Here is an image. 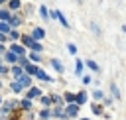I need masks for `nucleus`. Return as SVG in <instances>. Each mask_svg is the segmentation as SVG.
<instances>
[{
	"label": "nucleus",
	"instance_id": "f257e3e1",
	"mask_svg": "<svg viewBox=\"0 0 126 120\" xmlns=\"http://www.w3.org/2000/svg\"><path fill=\"white\" fill-rule=\"evenodd\" d=\"M77 110H79V104H69V106H67V114H69V116H75Z\"/></svg>",
	"mask_w": 126,
	"mask_h": 120
},
{
	"label": "nucleus",
	"instance_id": "f03ea898",
	"mask_svg": "<svg viewBox=\"0 0 126 120\" xmlns=\"http://www.w3.org/2000/svg\"><path fill=\"white\" fill-rule=\"evenodd\" d=\"M75 100H77V102H79V104H83V102H85V100H87V94H85V92H79V94H77V96H75Z\"/></svg>",
	"mask_w": 126,
	"mask_h": 120
},
{
	"label": "nucleus",
	"instance_id": "7ed1b4c3",
	"mask_svg": "<svg viewBox=\"0 0 126 120\" xmlns=\"http://www.w3.org/2000/svg\"><path fill=\"white\" fill-rule=\"evenodd\" d=\"M35 75H37V77H39L41 81H49V77H47V75H45L43 71H39V69H37V73H35Z\"/></svg>",
	"mask_w": 126,
	"mask_h": 120
},
{
	"label": "nucleus",
	"instance_id": "20e7f679",
	"mask_svg": "<svg viewBox=\"0 0 126 120\" xmlns=\"http://www.w3.org/2000/svg\"><path fill=\"white\" fill-rule=\"evenodd\" d=\"M20 85H22V87H28V85H30V79H28V77H20Z\"/></svg>",
	"mask_w": 126,
	"mask_h": 120
},
{
	"label": "nucleus",
	"instance_id": "39448f33",
	"mask_svg": "<svg viewBox=\"0 0 126 120\" xmlns=\"http://www.w3.org/2000/svg\"><path fill=\"white\" fill-rule=\"evenodd\" d=\"M53 67H55V69H57V71H59V73H61V71H63V65H61V63H59V61H57V59H55V61H53Z\"/></svg>",
	"mask_w": 126,
	"mask_h": 120
},
{
	"label": "nucleus",
	"instance_id": "423d86ee",
	"mask_svg": "<svg viewBox=\"0 0 126 120\" xmlns=\"http://www.w3.org/2000/svg\"><path fill=\"white\" fill-rule=\"evenodd\" d=\"M26 71H28V73H33V75L37 73V69H35L33 65H26Z\"/></svg>",
	"mask_w": 126,
	"mask_h": 120
},
{
	"label": "nucleus",
	"instance_id": "0eeeda50",
	"mask_svg": "<svg viewBox=\"0 0 126 120\" xmlns=\"http://www.w3.org/2000/svg\"><path fill=\"white\" fill-rule=\"evenodd\" d=\"M33 37H39V39H41V37H43V30H35V31H33Z\"/></svg>",
	"mask_w": 126,
	"mask_h": 120
},
{
	"label": "nucleus",
	"instance_id": "6e6552de",
	"mask_svg": "<svg viewBox=\"0 0 126 120\" xmlns=\"http://www.w3.org/2000/svg\"><path fill=\"white\" fill-rule=\"evenodd\" d=\"M12 51H14V53H24V49H22L20 45H12Z\"/></svg>",
	"mask_w": 126,
	"mask_h": 120
},
{
	"label": "nucleus",
	"instance_id": "1a4fd4ad",
	"mask_svg": "<svg viewBox=\"0 0 126 120\" xmlns=\"http://www.w3.org/2000/svg\"><path fill=\"white\" fill-rule=\"evenodd\" d=\"M87 65H89L91 69H94V71H98V65H96L94 61H87Z\"/></svg>",
	"mask_w": 126,
	"mask_h": 120
},
{
	"label": "nucleus",
	"instance_id": "9d476101",
	"mask_svg": "<svg viewBox=\"0 0 126 120\" xmlns=\"http://www.w3.org/2000/svg\"><path fill=\"white\" fill-rule=\"evenodd\" d=\"M75 71H77V75H81V71H83V63L81 61H77V69Z\"/></svg>",
	"mask_w": 126,
	"mask_h": 120
},
{
	"label": "nucleus",
	"instance_id": "9b49d317",
	"mask_svg": "<svg viewBox=\"0 0 126 120\" xmlns=\"http://www.w3.org/2000/svg\"><path fill=\"white\" fill-rule=\"evenodd\" d=\"M112 92H114L116 98H120V92H118V87H116V85H112Z\"/></svg>",
	"mask_w": 126,
	"mask_h": 120
},
{
	"label": "nucleus",
	"instance_id": "f8f14e48",
	"mask_svg": "<svg viewBox=\"0 0 126 120\" xmlns=\"http://www.w3.org/2000/svg\"><path fill=\"white\" fill-rule=\"evenodd\" d=\"M8 30H10V26H8V24H4V22H2V24H0V31H8Z\"/></svg>",
	"mask_w": 126,
	"mask_h": 120
},
{
	"label": "nucleus",
	"instance_id": "ddd939ff",
	"mask_svg": "<svg viewBox=\"0 0 126 120\" xmlns=\"http://www.w3.org/2000/svg\"><path fill=\"white\" fill-rule=\"evenodd\" d=\"M18 6H20V0H12L10 2V8H18Z\"/></svg>",
	"mask_w": 126,
	"mask_h": 120
},
{
	"label": "nucleus",
	"instance_id": "4468645a",
	"mask_svg": "<svg viewBox=\"0 0 126 120\" xmlns=\"http://www.w3.org/2000/svg\"><path fill=\"white\" fill-rule=\"evenodd\" d=\"M30 96H39V90H37V89H32V90H30Z\"/></svg>",
	"mask_w": 126,
	"mask_h": 120
},
{
	"label": "nucleus",
	"instance_id": "2eb2a0df",
	"mask_svg": "<svg viewBox=\"0 0 126 120\" xmlns=\"http://www.w3.org/2000/svg\"><path fill=\"white\" fill-rule=\"evenodd\" d=\"M39 12H41V16H43V18H47V10H45V6H41V8H39Z\"/></svg>",
	"mask_w": 126,
	"mask_h": 120
},
{
	"label": "nucleus",
	"instance_id": "dca6fc26",
	"mask_svg": "<svg viewBox=\"0 0 126 120\" xmlns=\"http://www.w3.org/2000/svg\"><path fill=\"white\" fill-rule=\"evenodd\" d=\"M0 18H2V20H8L10 14H8V12H0Z\"/></svg>",
	"mask_w": 126,
	"mask_h": 120
},
{
	"label": "nucleus",
	"instance_id": "f3484780",
	"mask_svg": "<svg viewBox=\"0 0 126 120\" xmlns=\"http://www.w3.org/2000/svg\"><path fill=\"white\" fill-rule=\"evenodd\" d=\"M6 57H8V61H16V55H14V53H8Z\"/></svg>",
	"mask_w": 126,
	"mask_h": 120
},
{
	"label": "nucleus",
	"instance_id": "a211bd4d",
	"mask_svg": "<svg viewBox=\"0 0 126 120\" xmlns=\"http://www.w3.org/2000/svg\"><path fill=\"white\" fill-rule=\"evenodd\" d=\"M0 73H4V67H0Z\"/></svg>",
	"mask_w": 126,
	"mask_h": 120
},
{
	"label": "nucleus",
	"instance_id": "6ab92c4d",
	"mask_svg": "<svg viewBox=\"0 0 126 120\" xmlns=\"http://www.w3.org/2000/svg\"><path fill=\"white\" fill-rule=\"evenodd\" d=\"M0 51H2V47H0Z\"/></svg>",
	"mask_w": 126,
	"mask_h": 120
},
{
	"label": "nucleus",
	"instance_id": "aec40b11",
	"mask_svg": "<svg viewBox=\"0 0 126 120\" xmlns=\"http://www.w3.org/2000/svg\"><path fill=\"white\" fill-rule=\"evenodd\" d=\"M83 120H87V118H83Z\"/></svg>",
	"mask_w": 126,
	"mask_h": 120
},
{
	"label": "nucleus",
	"instance_id": "412c9836",
	"mask_svg": "<svg viewBox=\"0 0 126 120\" xmlns=\"http://www.w3.org/2000/svg\"><path fill=\"white\" fill-rule=\"evenodd\" d=\"M79 2H81V0H79Z\"/></svg>",
	"mask_w": 126,
	"mask_h": 120
}]
</instances>
